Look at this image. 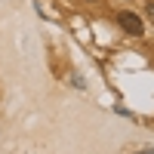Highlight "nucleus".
Listing matches in <instances>:
<instances>
[{
    "label": "nucleus",
    "instance_id": "nucleus-1",
    "mask_svg": "<svg viewBox=\"0 0 154 154\" xmlns=\"http://www.w3.org/2000/svg\"><path fill=\"white\" fill-rule=\"evenodd\" d=\"M114 22H117V25H120V31H123V34H130V37H142V34H145V19L139 16V12L120 9L117 16H114Z\"/></svg>",
    "mask_w": 154,
    "mask_h": 154
},
{
    "label": "nucleus",
    "instance_id": "nucleus-2",
    "mask_svg": "<svg viewBox=\"0 0 154 154\" xmlns=\"http://www.w3.org/2000/svg\"><path fill=\"white\" fill-rule=\"evenodd\" d=\"M71 83H74L77 89H83V86H86V83H83V77H80V74H74V77H71Z\"/></svg>",
    "mask_w": 154,
    "mask_h": 154
},
{
    "label": "nucleus",
    "instance_id": "nucleus-3",
    "mask_svg": "<svg viewBox=\"0 0 154 154\" xmlns=\"http://www.w3.org/2000/svg\"><path fill=\"white\" fill-rule=\"evenodd\" d=\"M148 16H151V19H154V3H148Z\"/></svg>",
    "mask_w": 154,
    "mask_h": 154
},
{
    "label": "nucleus",
    "instance_id": "nucleus-4",
    "mask_svg": "<svg viewBox=\"0 0 154 154\" xmlns=\"http://www.w3.org/2000/svg\"><path fill=\"white\" fill-rule=\"evenodd\" d=\"M142 154H154V151H142Z\"/></svg>",
    "mask_w": 154,
    "mask_h": 154
}]
</instances>
